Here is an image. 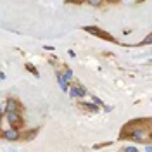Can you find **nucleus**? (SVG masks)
<instances>
[{"label":"nucleus","instance_id":"f257e3e1","mask_svg":"<svg viewBox=\"0 0 152 152\" xmlns=\"http://www.w3.org/2000/svg\"><path fill=\"white\" fill-rule=\"evenodd\" d=\"M85 31H86V33H90V35H95V37L104 38V40H109V42H113V43H118V40H116V38H114L113 35H109V33L102 31L100 28H95V26H86Z\"/></svg>","mask_w":152,"mask_h":152},{"label":"nucleus","instance_id":"f03ea898","mask_svg":"<svg viewBox=\"0 0 152 152\" xmlns=\"http://www.w3.org/2000/svg\"><path fill=\"white\" fill-rule=\"evenodd\" d=\"M5 116H7V121L10 123L12 128H18V130L23 128V118H21V114H19L18 111H16V113H7Z\"/></svg>","mask_w":152,"mask_h":152},{"label":"nucleus","instance_id":"7ed1b4c3","mask_svg":"<svg viewBox=\"0 0 152 152\" xmlns=\"http://www.w3.org/2000/svg\"><path fill=\"white\" fill-rule=\"evenodd\" d=\"M2 138L7 140V142H14V140H19L21 138V133L18 132V128H12L10 126L9 130H4L2 132Z\"/></svg>","mask_w":152,"mask_h":152},{"label":"nucleus","instance_id":"20e7f679","mask_svg":"<svg viewBox=\"0 0 152 152\" xmlns=\"http://www.w3.org/2000/svg\"><path fill=\"white\" fill-rule=\"evenodd\" d=\"M86 94V90H85V86H81L80 83H76V85L71 86V90H69V95L73 97V99H81L83 95Z\"/></svg>","mask_w":152,"mask_h":152},{"label":"nucleus","instance_id":"39448f33","mask_svg":"<svg viewBox=\"0 0 152 152\" xmlns=\"http://www.w3.org/2000/svg\"><path fill=\"white\" fill-rule=\"evenodd\" d=\"M130 137L135 138V140H140V142H142V140H145V137H147V132H145L143 128H135V130L130 133Z\"/></svg>","mask_w":152,"mask_h":152},{"label":"nucleus","instance_id":"423d86ee","mask_svg":"<svg viewBox=\"0 0 152 152\" xmlns=\"http://www.w3.org/2000/svg\"><path fill=\"white\" fill-rule=\"evenodd\" d=\"M5 111H7V113H16V111H19V102L16 99H7V102H5Z\"/></svg>","mask_w":152,"mask_h":152},{"label":"nucleus","instance_id":"0eeeda50","mask_svg":"<svg viewBox=\"0 0 152 152\" xmlns=\"http://www.w3.org/2000/svg\"><path fill=\"white\" fill-rule=\"evenodd\" d=\"M81 109H85V111H88V113H99V105L94 104H85V102H81Z\"/></svg>","mask_w":152,"mask_h":152},{"label":"nucleus","instance_id":"6e6552de","mask_svg":"<svg viewBox=\"0 0 152 152\" xmlns=\"http://www.w3.org/2000/svg\"><path fill=\"white\" fill-rule=\"evenodd\" d=\"M57 80H59V85H61V90L62 92H67V80L61 73H57Z\"/></svg>","mask_w":152,"mask_h":152},{"label":"nucleus","instance_id":"1a4fd4ad","mask_svg":"<svg viewBox=\"0 0 152 152\" xmlns=\"http://www.w3.org/2000/svg\"><path fill=\"white\" fill-rule=\"evenodd\" d=\"M26 69H28V71H29V73H31V75H35V76H40V73H38V71H37V67L33 66L31 62H26Z\"/></svg>","mask_w":152,"mask_h":152},{"label":"nucleus","instance_id":"9d476101","mask_svg":"<svg viewBox=\"0 0 152 152\" xmlns=\"http://www.w3.org/2000/svg\"><path fill=\"white\" fill-rule=\"evenodd\" d=\"M149 43H152V33H151V35H147V37L143 38L140 45H149Z\"/></svg>","mask_w":152,"mask_h":152},{"label":"nucleus","instance_id":"9b49d317","mask_svg":"<svg viewBox=\"0 0 152 152\" xmlns=\"http://www.w3.org/2000/svg\"><path fill=\"white\" fill-rule=\"evenodd\" d=\"M62 76H64V78H66L67 81H69V80H73V71H71V69H66Z\"/></svg>","mask_w":152,"mask_h":152},{"label":"nucleus","instance_id":"f8f14e48","mask_svg":"<svg viewBox=\"0 0 152 152\" xmlns=\"http://www.w3.org/2000/svg\"><path fill=\"white\" fill-rule=\"evenodd\" d=\"M37 132H38V128H37V130H33V132L26 133V135H24V138H26V140H31V138H33V137L37 135Z\"/></svg>","mask_w":152,"mask_h":152},{"label":"nucleus","instance_id":"ddd939ff","mask_svg":"<svg viewBox=\"0 0 152 152\" xmlns=\"http://www.w3.org/2000/svg\"><path fill=\"white\" fill-rule=\"evenodd\" d=\"M90 5H94V7H99V5H102V0H86Z\"/></svg>","mask_w":152,"mask_h":152},{"label":"nucleus","instance_id":"4468645a","mask_svg":"<svg viewBox=\"0 0 152 152\" xmlns=\"http://www.w3.org/2000/svg\"><path fill=\"white\" fill-rule=\"evenodd\" d=\"M123 152H138V149H137V147H133V145H130V147H124Z\"/></svg>","mask_w":152,"mask_h":152},{"label":"nucleus","instance_id":"2eb2a0df","mask_svg":"<svg viewBox=\"0 0 152 152\" xmlns=\"http://www.w3.org/2000/svg\"><path fill=\"white\" fill-rule=\"evenodd\" d=\"M94 102L97 105H102V100H100V99H97V97H94Z\"/></svg>","mask_w":152,"mask_h":152},{"label":"nucleus","instance_id":"dca6fc26","mask_svg":"<svg viewBox=\"0 0 152 152\" xmlns=\"http://www.w3.org/2000/svg\"><path fill=\"white\" fill-rule=\"evenodd\" d=\"M66 2H69V4H81L83 0H66Z\"/></svg>","mask_w":152,"mask_h":152},{"label":"nucleus","instance_id":"f3484780","mask_svg":"<svg viewBox=\"0 0 152 152\" xmlns=\"http://www.w3.org/2000/svg\"><path fill=\"white\" fill-rule=\"evenodd\" d=\"M145 152H152V145H147L145 147Z\"/></svg>","mask_w":152,"mask_h":152},{"label":"nucleus","instance_id":"a211bd4d","mask_svg":"<svg viewBox=\"0 0 152 152\" xmlns=\"http://www.w3.org/2000/svg\"><path fill=\"white\" fill-rule=\"evenodd\" d=\"M151 128H152V119H151Z\"/></svg>","mask_w":152,"mask_h":152}]
</instances>
